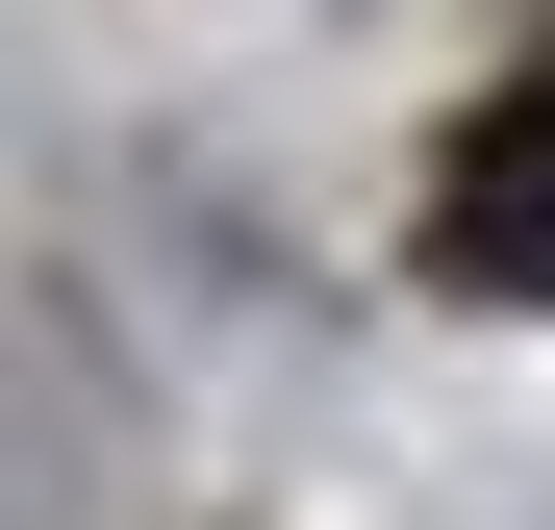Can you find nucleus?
Returning a JSON list of instances; mask_svg holds the SVG:
<instances>
[{
	"label": "nucleus",
	"instance_id": "nucleus-1",
	"mask_svg": "<svg viewBox=\"0 0 555 530\" xmlns=\"http://www.w3.org/2000/svg\"><path fill=\"white\" fill-rule=\"evenodd\" d=\"M429 279L454 303H555V76H505V102L429 152Z\"/></svg>",
	"mask_w": 555,
	"mask_h": 530
}]
</instances>
